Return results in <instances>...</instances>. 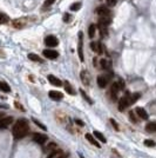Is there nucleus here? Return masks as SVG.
Wrapping results in <instances>:
<instances>
[{
    "mask_svg": "<svg viewBox=\"0 0 156 158\" xmlns=\"http://www.w3.org/2000/svg\"><path fill=\"white\" fill-rule=\"evenodd\" d=\"M30 131V126H28V122L25 121V119H19L15 122V124L13 125L12 129V133H13V137L15 139H21L24 138Z\"/></svg>",
    "mask_w": 156,
    "mask_h": 158,
    "instance_id": "1",
    "label": "nucleus"
},
{
    "mask_svg": "<svg viewBox=\"0 0 156 158\" xmlns=\"http://www.w3.org/2000/svg\"><path fill=\"white\" fill-rule=\"evenodd\" d=\"M129 98H130L129 92H127L123 97L120 98V100H119V111H125L126 107L129 106Z\"/></svg>",
    "mask_w": 156,
    "mask_h": 158,
    "instance_id": "2",
    "label": "nucleus"
},
{
    "mask_svg": "<svg viewBox=\"0 0 156 158\" xmlns=\"http://www.w3.org/2000/svg\"><path fill=\"white\" fill-rule=\"evenodd\" d=\"M13 123V118L12 117H6V116H1L0 115V129H6Z\"/></svg>",
    "mask_w": 156,
    "mask_h": 158,
    "instance_id": "3",
    "label": "nucleus"
},
{
    "mask_svg": "<svg viewBox=\"0 0 156 158\" xmlns=\"http://www.w3.org/2000/svg\"><path fill=\"white\" fill-rule=\"evenodd\" d=\"M47 136L46 134H44V133H34L33 134V140L35 142V143H38V144H40V145H42V144H45L46 142H47Z\"/></svg>",
    "mask_w": 156,
    "mask_h": 158,
    "instance_id": "4",
    "label": "nucleus"
},
{
    "mask_svg": "<svg viewBox=\"0 0 156 158\" xmlns=\"http://www.w3.org/2000/svg\"><path fill=\"white\" fill-rule=\"evenodd\" d=\"M45 43H46V45L49 46V47H55V46L59 44V40H58V38L54 37V35H48V37H46Z\"/></svg>",
    "mask_w": 156,
    "mask_h": 158,
    "instance_id": "5",
    "label": "nucleus"
},
{
    "mask_svg": "<svg viewBox=\"0 0 156 158\" xmlns=\"http://www.w3.org/2000/svg\"><path fill=\"white\" fill-rule=\"evenodd\" d=\"M119 91H121V87H120V85H119L118 82H116V83H114V84L112 85V87H110V97H112L113 100H116Z\"/></svg>",
    "mask_w": 156,
    "mask_h": 158,
    "instance_id": "6",
    "label": "nucleus"
},
{
    "mask_svg": "<svg viewBox=\"0 0 156 158\" xmlns=\"http://www.w3.org/2000/svg\"><path fill=\"white\" fill-rule=\"evenodd\" d=\"M44 56L48 59H55L59 57V53L53 50H44Z\"/></svg>",
    "mask_w": 156,
    "mask_h": 158,
    "instance_id": "7",
    "label": "nucleus"
},
{
    "mask_svg": "<svg viewBox=\"0 0 156 158\" xmlns=\"http://www.w3.org/2000/svg\"><path fill=\"white\" fill-rule=\"evenodd\" d=\"M48 96H49L51 99H53V100H55V101H59V100H61L63 98V95L60 91H49Z\"/></svg>",
    "mask_w": 156,
    "mask_h": 158,
    "instance_id": "8",
    "label": "nucleus"
},
{
    "mask_svg": "<svg viewBox=\"0 0 156 158\" xmlns=\"http://www.w3.org/2000/svg\"><path fill=\"white\" fill-rule=\"evenodd\" d=\"M135 113L141 118V119H148V113H147V111L143 109V107H136L135 109Z\"/></svg>",
    "mask_w": 156,
    "mask_h": 158,
    "instance_id": "9",
    "label": "nucleus"
},
{
    "mask_svg": "<svg viewBox=\"0 0 156 158\" xmlns=\"http://www.w3.org/2000/svg\"><path fill=\"white\" fill-rule=\"evenodd\" d=\"M96 13L100 15V17H109V10L107 8V7H104V6H100V7H97L96 8Z\"/></svg>",
    "mask_w": 156,
    "mask_h": 158,
    "instance_id": "10",
    "label": "nucleus"
},
{
    "mask_svg": "<svg viewBox=\"0 0 156 158\" xmlns=\"http://www.w3.org/2000/svg\"><path fill=\"white\" fill-rule=\"evenodd\" d=\"M48 82H49L52 85H54V86H61V85H62V82H61L59 78H57L55 76H53V74H49V76H48Z\"/></svg>",
    "mask_w": 156,
    "mask_h": 158,
    "instance_id": "11",
    "label": "nucleus"
},
{
    "mask_svg": "<svg viewBox=\"0 0 156 158\" xmlns=\"http://www.w3.org/2000/svg\"><path fill=\"white\" fill-rule=\"evenodd\" d=\"M107 84H108V78L106 77V76H99L97 77V85L100 86V87H106L107 86Z\"/></svg>",
    "mask_w": 156,
    "mask_h": 158,
    "instance_id": "12",
    "label": "nucleus"
},
{
    "mask_svg": "<svg viewBox=\"0 0 156 158\" xmlns=\"http://www.w3.org/2000/svg\"><path fill=\"white\" fill-rule=\"evenodd\" d=\"M80 77H81V80H82V83H83L86 86H88V85H89V74H88V72H87L86 70H83V71L81 72Z\"/></svg>",
    "mask_w": 156,
    "mask_h": 158,
    "instance_id": "13",
    "label": "nucleus"
},
{
    "mask_svg": "<svg viewBox=\"0 0 156 158\" xmlns=\"http://www.w3.org/2000/svg\"><path fill=\"white\" fill-rule=\"evenodd\" d=\"M25 25H26V20H25L24 18H21V19H15V20L13 21V26H14L15 29H22Z\"/></svg>",
    "mask_w": 156,
    "mask_h": 158,
    "instance_id": "14",
    "label": "nucleus"
},
{
    "mask_svg": "<svg viewBox=\"0 0 156 158\" xmlns=\"http://www.w3.org/2000/svg\"><path fill=\"white\" fill-rule=\"evenodd\" d=\"M91 47L93 49V51H95L96 53H102V45L100 44V41H93L91 44Z\"/></svg>",
    "mask_w": 156,
    "mask_h": 158,
    "instance_id": "15",
    "label": "nucleus"
},
{
    "mask_svg": "<svg viewBox=\"0 0 156 158\" xmlns=\"http://www.w3.org/2000/svg\"><path fill=\"white\" fill-rule=\"evenodd\" d=\"M110 23H112L110 17H100V19H99V24H101V25H103V26H106V27H107Z\"/></svg>",
    "mask_w": 156,
    "mask_h": 158,
    "instance_id": "16",
    "label": "nucleus"
},
{
    "mask_svg": "<svg viewBox=\"0 0 156 158\" xmlns=\"http://www.w3.org/2000/svg\"><path fill=\"white\" fill-rule=\"evenodd\" d=\"M86 138H87V140L91 143V144H93L94 146H96V148H100V143L94 138V136H92L91 133H87L86 134Z\"/></svg>",
    "mask_w": 156,
    "mask_h": 158,
    "instance_id": "17",
    "label": "nucleus"
},
{
    "mask_svg": "<svg viewBox=\"0 0 156 158\" xmlns=\"http://www.w3.org/2000/svg\"><path fill=\"white\" fill-rule=\"evenodd\" d=\"M0 90H1L2 92H6V93L11 92V87H9V85H8L7 83H5V82H0Z\"/></svg>",
    "mask_w": 156,
    "mask_h": 158,
    "instance_id": "18",
    "label": "nucleus"
},
{
    "mask_svg": "<svg viewBox=\"0 0 156 158\" xmlns=\"http://www.w3.org/2000/svg\"><path fill=\"white\" fill-rule=\"evenodd\" d=\"M63 85H65V90L67 91V93H69V95H75V92H74V90H73L72 85H70L68 82H65V83H63Z\"/></svg>",
    "mask_w": 156,
    "mask_h": 158,
    "instance_id": "19",
    "label": "nucleus"
},
{
    "mask_svg": "<svg viewBox=\"0 0 156 158\" xmlns=\"http://www.w3.org/2000/svg\"><path fill=\"white\" fill-rule=\"evenodd\" d=\"M94 136L96 137V139H99V140H100V142H102V143H106V142H107L106 137H104L101 132H99V131H94Z\"/></svg>",
    "mask_w": 156,
    "mask_h": 158,
    "instance_id": "20",
    "label": "nucleus"
},
{
    "mask_svg": "<svg viewBox=\"0 0 156 158\" xmlns=\"http://www.w3.org/2000/svg\"><path fill=\"white\" fill-rule=\"evenodd\" d=\"M97 29L100 30V33H101V37H107L108 32H107V27L101 25V24H97Z\"/></svg>",
    "mask_w": 156,
    "mask_h": 158,
    "instance_id": "21",
    "label": "nucleus"
},
{
    "mask_svg": "<svg viewBox=\"0 0 156 158\" xmlns=\"http://www.w3.org/2000/svg\"><path fill=\"white\" fill-rule=\"evenodd\" d=\"M100 65H101V67H102V68L108 70V68L112 66V63H110L109 60H107V59H102V60L100 62Z\"/></svg>",
    "mask_w": 156,
    "mask_h": 158,
    "instance_id": "22",
    "label": "nucleus"
},
{
    "mask_svg": "<svg viewBox=\"0 0 156 158\" xmlns=\"http://www.w3.org/2000/svg\"><path fill=\"white\" fill-rule=\"evenodd\" d=\"M146 130L148 132H156V123H148L146 125Z\"/></svg>",
    "mask_w": 156,
    "mask_h": 158,
    "instance_id": "23",
    "label": "nucleus"
},
{
    "mask_svg": "<svg viewBox=\"0 0 156 158\" xmlns=\"http://www.w3.org/2000/svg\"><path fill=\"white\" fill-rule=\"evenodd\" d=\"M28 59H31L32 62H38V63H41V58L38 56V54H34V53H30L28 54Z\"/></svg>",
    "mask_w": 156,
    "mask_h": 158,
    "instance_id": "24",
    "label": "nucleus"
},
{
    "mask_svg": "<svg viewBox=\"0 0 156 158\" xmlns=\"http://www.w3.org/2000/svg\"><path fill=\"white\" fill-rule=\"evenodd\" d=\"M141 97L140 93H134V95H130V98H129V105H131V104H134L139 98Z\"/></svg>",
    "mask_w": 156,
    "mask_h": 158,
    "instance_id": "25",
    "label": "nucleus"
},
{
    "mask_svg": "<svg viewBox=\"0 0 156 158\" xmlns=\"http://www.w3.org/2000/svg\"><path fill=\"white\" fill-rule=\"evenodd\" d=\"M95 31H96V26L95 25H91L89 29H88V34H89L91 38H93L94 35H95Z\"/></svg>",
    "mask_w": 156,
    "mask_h": 158,
    "instance_id": "26",
    "label": "nucleus"
},
{
    "mask_svg": "<svg viewBox=\"0 0 156 158\" xmlns=\"http://www.w3.org/2000/svg\"><path fill=\"white\" fill-rule=\"evenodd\" d=\"M54 150H57V144L55 143H49L46 148V151H54Z\"/></svg>",
    "mask_w": 156,
    "mask_h": 158,
    "instance_id": "27",
    "label": "nucleus"
},
{
    "mask_svg": "<svg viewBox=\"0 0 156 158\" xmlns=\"http://www.w3.org/2000/svg\"><path fill=\"white\" fill-rule=\"evenodd\" d=\"M61 154V151L60 150H54V151H52L49 155H48V157L47 158H54V157H58L59 155Z\"/></svg>",
    "mask_w": 156,
    "mask_h": 158,
    "instance_id": "28",
    "label": "nucleus"
},
{
    "mask_svg": "<svg viewBox=\"0 0 156 158\" xmlns=\"http://www.w3.org/2000/svg\"><path fill=\"white\" fill-rule=\"evenodd\" d=\"M80 7H81V2H75L70 6V10L72 11H78V10H80Z\"/></svg>",
    "mask_w": 156,
    "mask_h": 158,
    "instance_id": "29",
    "label": "nucleus"
},
{
    "mask_svg": "<svg viewBox=\"0 0 156 158\" xmlns=\"http://www.w3.org/2000/svg\"><path fill=\"white\" fill-rule=\"evenodd\" d=\"M144 145L153 148V146H155V142L154 140H150V139H147V140H144Z\"/></svg>",
    "mask_w": 156,
    "mask_h": 158,
    "instance_id": "30",
    "label": "nucleus"
},
{
    "mask_svg": "<svg viewBox=\"0 0 156 158\" xmlns=\"http://www.w3.org/2000/svg\"><path fill=\"white\" fill-rule=\"evenodd\" d=\"M80 93H81V95L83 96V98H85V99H86V100H87L88 103H91V104H92V100H91V98H89L88 96H87V95H86V93H85V91H82V90H80Z\"/></svg>",
    "mask_w": 156,
    "mask_h": 158,
    "instance_id": "31",
    "label": "nucleus"
},
{
    "mask_svg": "<svg viewBox=\"0 0 156 158\" xmlns=\"http://www.w3.org/2000/svg\"><path fill=\"white\" fill-rule=\"evenodd\" d=\"M54 2H55V0H46L45 4H44V6H45V7H49V6L53 5Z\"/></svg>",
    "mask_w": 156,
    "mask_h": 158,
    "instance_id": "32",
    "label": "nucleus"
},
{
    "mask_svg": "<svg viewBox=\"0 0 156 158\" xmlns=\"http://www.w3.org/2000/svg\"><path fill=\"white\" fill-rule=\"evenodd\" d=\"M8 20V18L6 17V15H4L2 13H0V24H4L5 21H7Z\"/></svg>",
    "mask_w": 156,
    "mask_h": 158,
    "instance_id": "33",
    "label": "nucleus"
},
{
    "mask_svg": "<svg viewBox=\"0 0 156 158\" xmlns=\"http://www.w3.org/2000/svg\"><path fill=\"white\" fill-rule=\"evenodd\" d=\"M69 20H70V15H69L68 13H66L65 17H63V21H65V23H68Z\"/></svg>",
    "mask_w": 156,
    "mask_h": 158,
    "instance_id": "34",
    "label": "nucleus"
},
{
    "mask_svg": "<svg viewBox=\"0 0 156 158\" xmlns=\"http://www.w3.org/2000/svg\"><path fill=\"white\" fill-rule=\"evenodd\" d=\"M110 123H112V124H113V126H114V129H115V130H116V131H118V130H119V125H118V124H116V122H115V121H114V119H110Z\"/></svg>",
    "mask_w": 156,
    "mask_h": 158,
    "instance_id": "35",
    "label": "nucleus"
},
{
    "mask_svg": "<svg viewBox=\"0 0 156 158\" xmlns=\"http://www.w3.org/2000/svg\"><path fill=\"white\" fill-rule=\"evenodd\" d=\"M129 116H130V118H131V122H133V123H136V118L134 117V112H129Z\"/></svg>",
    "mask_w": 156,
    "mask_h": 158,
    "instance_id": "36",
    "label": "nucleus"
},
{
    "mask_svg": "<svg viewBox=\"0 0 156 158\" xmlns=\"http://www.w3.org/2000/svg\"><path fill=\"white\" fill-rule=\"evenodd\" d=\"M107 2H108V5H109V6H115L116 0H107Z\"/></svg>",
    "mask_w": 156,
    "mask_h": 158,
    "instance_id": "37",
    "label": "nucleus"
},
{
    "mask_svg": "<svg viewBox=\"0 0 156 158\" xmlns=\"http://www.w3.org/2000/svg\"><path fill=\"white\" fill-rule=\"evenodd\" d=\"M34 123H35V124H36V125H39V126H40V127H42V129H44V130H46V126H44V125H42V124H40V123H39V122H38V121H34Z\"/></svg>",
    "mask_w": 156,
    "mask_h": 158,
    "instance_id": "38",
    "label": "nucleus"
},
{
    "mask_svg": "<svg viewBox=\"0 0 156 158\" xmlns=\"http://www.w3.org/2000/svg\"><path fill=\"white\" fill-rule=\"evenodd\" d=\"M55 158H67V155H65V154H62V152H61V154H60L58 157H55Z\"/></svg>",
    "mask_w": 156,
    "mask_h": 158,
    "instance_id": "39",
    "label": "nucleus"
},
{
    "mask_svg": "<svg viewBox=\"0 0 156 158\" xmlns=\"http://www.w3.org/2000/svg\"><path fill=\"white\" fill-rule=\"evenodd\" d=\"M75 122H76V124H78V125H81V126L83 125V122H81V121H79V119H76Z\"/></svg>",
    "mask_w": 156,
    "mask_h": 158,
    "instance_id": "40",
    "label": "nucleus"
},
{
    "mask_svg": "<svg viewBox=\"0 0 156 158\" xmlns=\"http://www.w3.org/2000/svg\"><path fill=\"white\" fill-rule=\"evenodd\" d=\"M81 158H83V157H82V156H81Z\"/></svg>",
    "mask_w": 156,
    "mask_h": 158,
    "instance_id": "41",
    "label": "nucleus"
}]
</instances>
